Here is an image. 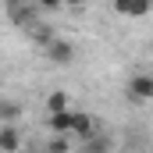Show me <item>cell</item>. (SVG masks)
<instances>
[{"mask_svg":"<svg viewBox=\"0 0 153 153\" xmlns=\"http://www.w3.org/2000/svg\"><path fill=\"white\" fill-rule=\"evenodd\" d=\"M0 150L4 153H18L22 150V135H18V128L7 125V121H4V128H0Z\"/></svg>","mask_w":153,"mask_h":153,"instance_id":"cell-5","label":"cell"},{"mask_svg":"<svg viewBox=\"0 0 153 153\" xmlns=\"http://www.w3.org/2000/svg\"><path fill=\"white\" fill-rule=\"evenodd\" d=\"M46 150H57V153H71V143H68V135H53V139L46 143Z\"/></svg>","mask_w":153,"mask_h":153,"instance_id":"cell-10","label":"cell"},{"mask_svg":"<svg viewBox=\"0 0 153 153\" xmlns=\"http://www.w3.org/2000/svg\"><path fill=\"white\" fill-rule=\"evenodd\" d=\"M111 150H114V139H107V135H93L82 143V153H111Z\"/></svg>","mask_w":153,"mask_h":153,"instance_id":"cell-6","label":"cell"},{"mask_svg":"<svg viewBox=\"0 0 153 153\" xmlns=\"http://www.w3.org/2000/svg\"><path fill=\"white\" fill-rule=\"evenodd\" d=\"M128 96L132 100H153V75H132L128 78Z\"/></svg>","mask_w":153,"mask_h":153,"instance_id":"cell-2","label":"cell"},{"mask_svg":"<svg viewBox=\"0 0 153 153\" xmlns=\"http://www.w3.org/2000/svg\"><path fill=\"white\" fill-rule=\"evenodd\" d=\"M43 153H57V150H43Z\"/></svg>","mask_w":153,"mask_h":153,"instance_id":"cell-14","label":"cell"},{"mask_svg":"<svg viewBox=\"0 0 153 153\" xmlns=\"http://www.w3.org/2000/svg\"><path fill=\"white\" fill-rule=\"evenodd\" d=\"M64 0H36V7H46V11H53V7H61Z\"/></svg>","mask_w":153,"mask_h":153,"instance_id":"cell-12","label":"cell"},{"mask_svg":"<svg viewBox=\"0 0 153 153\" xmlns=\"http://www.w3.org/2000/svg\"><path fill=\"white\" fill-rule=\"evenodd\" d=\"M22 114V107H18V103H11V100H4V103H0V117H4V121H7V125H14V117Z\"/></svg>","mask_w":153,"mask_h":153,"instance_id":"cell-8","label":"cell"},{"mask_svg":"<svg viewBox=\"0 0 153 153\" xmlns=\"http://www.w3.org/2000/svg\"><path fill=\"white\" fill-rule=\"evenodd\" d=\"M85 4H89V0H64V7H75V11H78V7H85Z\"/></svg>","mask_w":153,"mask_h":153,"instance_id":"cell-13","label":"cell"},{"mask_svg":"<svg viewBox=\"0 0 153 153\" xmlns=\"http://www.w3.org/2000/svg\"><path fill=\"white\" fill-rule=\"evenodd\" d=\"M46 111L53 114V111H68V96L64 93H50L46 96Z\"/></svg>","mask_w":153,"mask_h":153,"instance_id":"cell-7","label":"cell"},{"mask_svg":"<svg viewBox=\"0 0 153 153\" xmlns=\"http://www.w3.org/2000/svg\"><path fill=\"white\" fill-rule=\"evenodd\" d=\"M71 135H75V139H82V143L96 135V125H93V117L85 114V111H75V121H71Z\"/></svg>","mask_w":153,"mask_h":153,"instance_id":"cell-4","label":"cell"},{"mask_svg":"<svg viewBox=\"0 0 153 153\" xmlns=\"http://www.w3.org/2000/svg\"><path fill=\"white\" fill-rule=\"evenodd\" d=\"M71 121H75V111H53L46 117V125H50L53 135H71Z\"/></svg>","mask_w":153,"mask_h":153,"instance_id":"cell-3","label":"cell"},{"mask_svg":"<svg viewBox=\"0 0 153 153\" xmlns=\"http://www.w3.org/2000/svg\"><path fill=\"white\" fill-rule=\"evenodd\" d=\"M153 0H132V11H128V18H143V14H150Z\"/></svg>","mask_w":153,"mask_h":153,"instance_id":"cell-9","label":"cell"},{"mask_svg":"<svg viewBox=\"0 0 153 153\" xmlns=\"http://www.w3.org/2000/svg\"><path fill=\"white\" fill-rule=\"evenodd\" d=\"M114 11L117 14H128L132 11V0H114Z\"/></svg>","mask_w":153,"mask_h":153,"instance_id":"cell-11","label":"cell"},{"mask_svg":"<svg viewBox=\"0 0 153 153\" xmlns=\"http://www.w3.org/2000/svg\"><path fill=\"white\" fill-rule=\"evenodd\" d=\"M46 57H50L53 64H71L75 50H71V43H68V39H50V43H46Z\"/></svg>","mask_w":153,"mask_h":153,"instance_id":"cell-1","label":"cell"}]
</instances>
